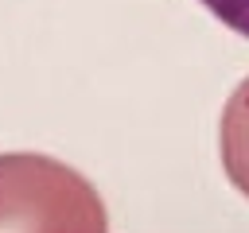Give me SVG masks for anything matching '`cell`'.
I'll list each match as a JSON object with an SVG mask.
<instances>
[{"instance_id": "2", "label": "cell", "mask_w": 249, "mask_h": 233, "mask_svg": "<svg viewBox=\"0 0 249 233\" xmlns=\"http://www.w3.org/2000/svg\"><path fill=\"white\" fill-rule=\"evenodd\" d=\"M218 151H222L226 179L249 198V78L230 93V101L222 109Z\"/></svg>"}, {"instance_id": "3", "label": "cell", "mask_w": 249, "mask_h": 233, "mask_svg": "<svg viewBox=\"0 0 249 233\" xmlns=\"http://www.w3.org/2000/svg\"><path fill=\"white\" fill-rule=\"evenodd\" d=\"M226 27H233L237 35L249 39V0H202Z\"/></svg>"}, {"instance_id": "1", "label": "cell", "mask_w": 249, "mask_h": 233, "mask_svg": "<svg viewBox=\"0 0 249 233\" xmlns=\"http://www.w3.org/2000/svg\"><path fill=\"white\" fill-rule=\"evenodd\" d=\"M0 233H109V214L74 167L39 151H4Z\"/></svg>"}]
</instances>
